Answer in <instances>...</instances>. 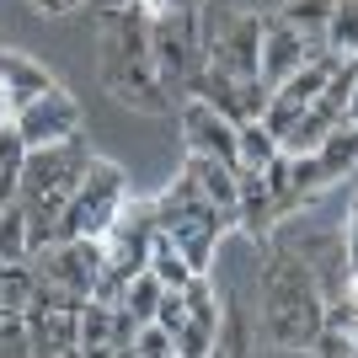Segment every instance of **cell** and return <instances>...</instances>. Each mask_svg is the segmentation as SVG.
Listing matches in <instances>:
<instances>
[{
	"mask_svg": "<svg viewBox=\"0 0 358 358\" xmlns=\"http://www.w3.org/2000/svg\"><path fill=\"white\" fill-rule=\"evenodd\" d=\"M230 214L214 209L209 198L198 193V182L182 171L161 198H155V230H161L182 257H187V268L193 273H209L214 268V252H220V236L230 230Z\"/></svg>",
	"mask_w": 358,
	"mask_h": 358,
	"instance_id": "cell-4",
	"label": "cell"
},
{
	"mask_svg": "<svg viewBox=\"0 0 358 358\" xmlns=\"http://www.w3.org/2000/svg\"><path fill=\"white\" fill-rule=\"evenodd\" d=\"M241 177V203H236V224L246 230V236L257 241V246H268L273 230L284 224V214H278V203H273L268 193V177L262 171H236Z\"/></svg>",
	"mask_w": 358,
	"mask_h": 358,
	"instance_id": "cell-14",
	"label": "cell"
},
{
	"mask_svg": "<svg viewBox=\"0 0 358 358\" xmlns=\"http://www.w3.org/2000/svg\"><path fill=\"white\" fill-rule=\"evenodd\" d=\"M150 16H155L150 32H155L161 86L171 91V102H182L203 75V11H150Z\"/></svg>",
	"mask_w": 358,
	"mask_h": 358,
	"instance_id": "cell-6",
	"label": "cell"
},
{
	"mask_svg": "<svg viewBox=\"0 0 358 358\" xmlns=\"http://www.w3.org/2000/svg\"><path fill=\"white\" fill-rule=\"evenodd\" d=\"M331 6L337 0H284L278 16H284V27H294L305 38L310 54H327V22H331Z\"/></svg>",
	"mask_w": 358,
	"mask_h": 358,
	"instance_id": "cell-17",
	"label": "cell"
},
{
	"mask_svg": "<svg viewBox=\"0 0 358 358\" xmlns=\"http://www.w3.org/2000/svg\"><path fill=\"white\" fill-rule=\"evenodd\" d=\"M262 321H268L273 348H310L327 331V294L310 278L289 246L268 241L262 246Z\"/></svg>",
	"mask_w": 358,
	"mask_h": 358,
	"instance_id": "cell-2",
	"label": "cell"
},
{
	"mask_svg": "<svg viewBox=\"0 0 358 358\" xmlns=\"http://www.w3.org/2000/svg\"><path fill=\"white\" fill-rule=\"evenodd\" d=\"M315 161H321V171H327V182H343L358 171V123H337L327 139H321V150H315Z\"/></svg>",
	"mask_w": 358,
	"mask_h": 358,
	"instance_id": "cell-19",
	"label": "cell"
},
{
	"mask_svg": "<svg viewBox=\"0 0 358 358\" xmlns=\"http://www.w3.org/2000/svg\"><path fill=\"white\" fill-rule=\"evenodd\" d=\"M203 70L230 80L262 75V11H214L203 22Z\"/></svg>",
	"mask_w": 358,
	"mask_h": 358,
	"instance_id": "cell-7",
	"label": "cell"
},
{
	"mask_svg": "<svg viewBox=\"0 0 358 358\" xmlns=\"http://www.w3.org/2000/svg\"><path fill=\"white\" fill-rule=\"evenodd\" d=\"M182 171L198 182V193L209 198L214 209H224L230 220H236V203H241V177H236V166L209 161V155H187V161H182Z\"/></svg>",
	"mask_w": 358,
	"mask_h": 358,
	"instance_id": "cell-15",
	"label": "cell"
},
{
	"mask_svg": "<svg viewBox=\"0 0 358 358\" xmlns=\"http://www.w3.org/2000/svg\"><path fill=\"white\" fill-rule=\"evenodd\" d=\"M343 123H358V86H353V96H348V113H343Z\"/></svg>",
	"mask_w": 358,
	"mask_h": 358,
	"instance_id": "cell-34",
	"label": "cell"
},
{
	"mask_svg": "<svg viewBox=\"0 0 358 358\" xmlns=\"http://www.w3.org/2000/svg\"><path fill=\"white\" fill-rule=\"evenodd\" d=\"M0 262H32V220L22 203L0 214Z\"/></svg>",
	"mask_w": 358,
	"mask_h": 358,
	"instance_id": "cell-22",
	"label": "cell"
},
{
	"mask_svg": "<svg viewBox=\"0 0 358 358\" xmlns=\"http://www.w3.org/2000/svg\"><path fill=\"white\" fill-rule=\"evenodd\" d=\"M327 54H337V59H358V0H337V6H331Z\"/></svg>",
	"mask_w": 358,
	"mask_h": 358,
	"instance_id": "cell-23",
	"label": "cell"
},
{
	"mask_svg": "<svg viewBox=\"0 0 358 358\" xmlns=\"http://www.w3.org/2000/svg\"><path fill=\"white\" fill-rule=\"evenodd\" d=\"M236 145H241V166L236 171H268L273 161H278V139L268 134V123H241L236 129Z\"/></svg>",
	"mask_w": 358,
	"mask_h": 358,
	"instance_id": "cell-21",
	"label": "cell"
},
{
	"mask_svg": "<svg viewBox=\"0 0 358 358\" xmlns=\"http://www.w3.org/2000/svg\"><path fill=\"white\" fill-rule=\"evenodd\" d=\"M209 358H230V353H224V348H214V353H209Z\"/></svg>",
	"mask_w": 358,
	"mask_h": 358,
	"instance_id": "cell-36",
	"label": "cell"
},
{
	"mask_svg": "<svg viewBox=\"0 0 358 358\" xmlns=\"http://www.w3.org/2000/svg\"><path fill=\"white\" fill-rule=\"evenodd\" d=\"M161 294H166L161 278L145 268L139 278H129V284H123V305H118V310H129L139 327H150V321H155V305H161Z\"/></svg>",
	"mask_w": 358,
	"mask_h": 358,
	"instance_id": "cell-25",
	"label": "cell"
},
{
	"mask_svg": "<svg viewBox=\"0 0 358 358\" xmlns=\"http://www.w3.org/2000/svg\"><path fill=\"white\" fill-rule=\"evenodd\" d=\"M150 11H203V0H150Z\"/></svg>",
	"mask_w": 358,
	"mask_h": 358,
	"instance_id": "cell-32",
	"label": "cell"
},
{
	"mask_svg": "<svg viewBox=\"0 0 358 358\" xmlns=\"http://www.w3.org/2000/svg\"><path fill=\"white\" fill-rule=\"evenodd\" d=\"M337 123H343V113H331L327 102H310V107L294 118V129L278 139V155H315V150H321V139H327Z\"/></svg>",
	"mask_w": 358,
	"mask_h": 358,
	"instance_id": "cell-16",
	"label": "cell"
},
{
	"mask_svg": "<svg viewBox=\"0 0 358 358\" xmlns=\"http://www.w3.org/2000/svg\"><path fill=\"white\" fill-rule=\"evenodd\" d=\"M177 123H182V145H187V155H209V161L241 166L236 123L220 118L209 102H198V96H182V102H177Z\"/></svg>",
	"mask_w": 358,
	"mask_h": 358,
	"instance_id": "cell-11",
	"label": "cell"
},
{
	"mask_svg": "<svg viewBox=\"0 0 358 358\" xmlns=\"http://www.w3.org/2000/svg\"><path fill=\"white\" fill-rule=\"evenodd\" d=\"M299 113H305V107L289 102V96H268V113H262V123H268V134H273V139H284L289 129H294Z\"/></svg>",
	"mask_w": 358,
	"mask_h": 358,
	"instance_id": "cell-26",
	"label": "cell"
},
{
	"mask_svg": "<svg viewBox=\"0 0 358 358\" xmlns=\"http://www.w3.org/2000/svg\"><path fill=\"white\" fill-rule=\"evenodd\" d=\"M32 268H38V278H43L48 294L70 299V305H86L91 289H96V278H102L107 257H102V241H54V246H43V252L32 257Z\"/></svg>",
	"mask_w": 358,
	"mask_h": 358,
	"instance_id": "cell-8",
	"label": "cell"
},
{
	"mask_svg": "<svg viewBox=\"0 0 358 358\" xmlns=\"http://www.w3.org/2000/svg\"><path fill=\"white\" fill-rule=\"evenodd\" d=\"M187 96H198V102H209L220 118H230L241 129V123H257L262 113H268V91H262V80H230V75L220 70H203L193 80V91Z\"/></svg>",
	"mask_w": 358,
	"mask_h": 358,
	"instance_id": "cell-12",
	"label": "cell"
},
{
	"mask_svg": "<svg viewBox=\"0 0 358 358\" xmlns=\"http://www.w3.org/2000/svg\"><path fill=\"white\" fill-rule=\"evenodd\" d=\"M150 246H155V198H150V203L129 198L118 209V220H113V230L102 236L107 268L118 273V278H139V273L150 268Z\"/></svg>",
	"mask_w": 358,
	"mask_h": 358,
	"instance_id": "cell-9",
	"label": "cell"
},
{
	"mask_svg": "<svg viewBox=\"0 0 358 358\" xmlns=\"http://www.w3.org/2000/svg\"><path fill=\"white\" fill-rule=\"evenodd\" d=\"M150 273L161 278V289H187V284L198 278V273L187 268V257H182L177 246L161 236V230H155V246H150Z\"/></svg>",
	"mask_w": 358,
	"mask_h": 358,
	"instance_id": "cell-24",
	"label": "cell"
},
{
	"mask_svg": "<svg viewBox=\"0 0 358 358\" xmlns=\"http://www.w3.org/2000/svg\"><path fill=\"white\" fill-rule=\"evenodd\" d=\"M348 262H353V278H358V193H353V209H348Z\"/></svg>",
	"mask_w": 358,
	"mask_h": 358,
	"instance_id": "cell-30",
	"label": "cell"
},
{
	"mask_svg": "<svg viewBox=\"0 0 358 358\" xmlns=\"http://www.w3.org/2000/svg\"><path fill=\"white\" fill-rule=\"evenodd\" d=\"M64 6H70V11H75V6H91V0H64Z\"/></svg>",
	"mask_w": 358,
	"mask_h": 358,
	"instance_id": "cell-35",
	"label": "cell"
},
{
	"mask_svg": "<svg viewBox=\"0 0 358 358\" xmlns=\"http://www.w3.org/2000/svg\"><path fill=\"white\" fill-rule=\"evenodd\" d=\"M0 80H6L22 102H32V96H43V91L59 86V80H54L43 64L32 59V54H16V48H0Z\"/></svg>",
	"mask_w": 358,
	"mask_h": 358,
	"instance_id": "cell-18",
	"label": "cell"
},
{
	"mask_svg": "<svg viewBox=\"0 0 358 358\" xmlns=\"http://www.w3.org/2000/svg\"><path fill=\"white\" fill-rule=\"evenodd\" d=\"M129 203V171H123L118 161H107V155H96L86 171V182L75 187L70 209H64L59 230H54V241H102L107 230H113V220H118V209Z\"/></svg>",
	"mask_w": 358,
	"mask_h": 358,
	"instance_id": "cell-5",
	"label": "cell"
},
{
	"mask_svg": "<svg viewBox=\"0 0 358 358\" xmlns=\"http://www.w3.org/2000/svg\"><path fill=\"white\" fill-rule=\"evenodd\" d=\"M134 353L139 358H177V343H171V331L166 327H139V343H134Z\"/></svg>",
	"mask_w": 358,
	"mask_h": 358,
	"instance_id": "cell-27",
	"label": "cell"
},
{
	"mask_svg": "<svg viewBox=\"0 0 358 358\" xmlns=\"http://www.w3.org/2000/svg\"><path fill=\"white\" fill-rule=\"evenodd\" d=\"M91 161H96V150L86 139L75 134L64 145H43V150H27V161H22V182H16V203L27 209L32 220V257L54 246V230H59L64 209H70L75 187L86 182Z\"/></svg>",
	"mask_w": 358,
	"mask_h": 358,
	"instance_id": "cell-3",
	"label": "cell"
},
{
	"mask_svg": "<svg viewBox=\"0 0 358 358\" xmlns=\"http://www.w3.org/2000/svg\"><path fill=\"white\" fill-rule=\"evenodd\" d=\"M150 6H123V11H102L96 16V70L113 102L134 107V113H177L171 91L161 86L155 70V32H150Z\"/></svg>",
	"mask_w": 358,
	"mask_h": 358,
	"instance_id": "cell-1",
	"label": "cell"
},
{
	"mask_svg": "<svg viewBox=\"0 0 358 358\" xmlns=\"http://www.w3.org/2000/svg\"><path fill=\"white\" fill-rule=\"evenodd\" d=\"M305 59H315L310 48H305V38H299L294 27H284V16L278 11H262V91H278V86H289L299 70H305Z\"/></svg>",
	"mask_w": 358,
	"mask_h": 358,
	"instance_id": "cell-13",
	"label": "cell"
},
{
	"mask_svg": "<svg viewBox=\"0 0 358 358\" xmlns=\"http://www.w3.org/2000/svg\"><path fill=\"white\" fill-rule=\"evenodd\" d=\"M22 107H27V102H22V96H16V91L6 86V80H0V129H11V123H16V113H22Z\"/></svg>",
	"mask_w": 358,
	"mask_h": 358,
	"instance_id": "cell-29",
	"label": "cell"
},
{
	"mask_svg": "<svg viewBox=\"0 0 358 358\" xmlns=\"http://www.w3.org/2000/svg\"><path fill=\"white\" fill-rule=\"evenodd\" d=\"M38 289H43V278H38L32 262H0V310L22 315L32 299H38Z\"/></svg>",
	"mask_w": 358,
	"mask_h": 358,
	"instance_id": "cell-20",
	"label": "cell"
},
{
	"mask_svg": "<svg viewBox=\"0 0 358 358\" xmlns=\"http://www.w3.org/2000/svg\"><path fill=\"white\" fill-rule=\"evenodd\" d=\"M155 327H166L171 337L187 327V299H182V289H166V294H161V305H155Z\"/></svg>",
	"mask_w": 358,
	"mask_h": 358,
	"instance_id": "cell-28",
	"label": "cell"
},
{
	"mask_svg": "<svg viewBox=\"0 0 358 358\" xmlns=\"http://www.w3.org/2000/svg\"><path fill=\"white\" fill-rule=\"evenodd\" d=\"M11 129L22 134V145H27V150L64 145V139L80 134V102H75L64 86H54V91H43V96H32V102L16 113Z\"/></svg>",
	"mask_w": 358,
	"mask_h": 358,
	"instance_id": "cell-10",
	"label": "cell"
},
{
	"mask_svg": "<svg viewBox=\"0 0 358 358\" xmlns=\"http://www.w3.org/2000/svg\"><path fill=\"white\" fill-rule=\"evenodd\" d=\"M96 11H123V6H150V0H91Z\"/></svg>",
	"mask_w": 358,
	"mask_h": 358,
	"instance_id": "cell-33",
	"label": "cell"
},
{
	"mask_svg": "<svg viewBox=\"0 0 358 358\" xmlns=\"http://www.w3.org/2000/svg\"><path fill=\"white\" fill-rule=\"evenodd\" d=\"M75 358H139L134 348H80Z\"/></svg>",
	"mask_w": 358,
	"mask_h": 358,
	"instance_id": "cell-31",
	"label": "cell"
}]
</instances>
